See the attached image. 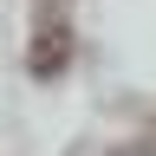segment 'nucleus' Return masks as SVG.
Returning <instances> with one entry per match:
<instances>
[{"instance_id": "obj_1", "label": "nucleus", "mask_w": 156, "mask_h": 156, "mask_svg": "<svg viewBox=\"0 0 156 156\" xmlns=\"http://www.w3.org/2000/svg\"><path fill=\"white\" fill-rule=\"evenodd\" d=\"M65 52H72V33L58 26V13H46V20H39V39H33V72L39 78H58Z\"/></svg>"}]
</instances>
